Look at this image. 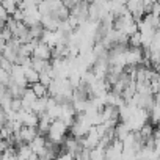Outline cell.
<instances>
[{
  "instance_id": "6da1fadb",
  "label": "cell",
  "mask_w": 160,
  "mask_h": 160,
  "mask_svg": "<svg viewBox=\"0 0 160 160\" xmlns=\"http://www.w3.org/2000/svg\"><path fill=\"white\" fill-rule=\"evenodd\" d=\"M33 57H38V58H42V60H52V47L46 42H39L33 52Z\"/></svg>"
},
{
  "instance_id": "7a4b0ae2",
  "label": "cell",
  "mask_w": 160,
  "mask_h": 160,
  "mask_svg": "<svg viewBox=\"0 0 160 160\" xmlns=\"http://www.w3.org/2000/svg\"><path fill=\"white\" fill-rule=\"evenodd\" d=\"M18 133H19V137H21L24 141L30 143L35 137L39 135V129H38V127H32V126H22V129H21Z\"/></svg>"
},
{
  "instance_id": "3957f363",
  "label": "cell",
  "mask_w": 160,
  "mask_h": 160,
  "mask_svg": "<svg viewBox=\"0 0 160 160\" xmlns=\"http://www.w3.org/2000/svg\"><path fill=\"white\" fill-rule=\"evenodd\" d=\"M41 24L47 30H58L60 28V24H61V19H58L53 14H44L42 19H41Z\"/></svg>"
},
{
  "instance_id": "277c9868",
  "label": "cell",
  "mask_w": 160,
  "mask_h": 160,
  "mask_svg": "<svg viewBox=\"0 0 160 160\" xmlns=\"http://www.w3.org/2000/svg\"><path fill=\"white\" fill-rule=\"evenodd\" d=\"M46 143H47V137H42V133H39L38 137H35L32 141H30V146L33 149V152L39 154L46 149Z\"/></svg>"
},
{
  "instance_id": "5b68a950",
  "label": "cell",
  "mask_w": 160,
  "mask_h": 160,
  "mask_svg": "<svg viewBox=\"0 0 160 160\" xmlns=\"http://www.w3.org/2000/svg\"><path fill=\"white\" fill-rule=\"evenodd\" d=\"M30 87H32V90L36 93L38 98H46V96H49V87L44 85L42 82H35V83H32Z\"/></svg>"
},
{
  "instance_id": "8992f818",
  "label": "cell",
  "mask_w": 160,
  "mask_h": 160,
  "mask_svg": "<svg viewBox=\"0 0 160 160\" xmlns=\"http://www.w3.org/2000/svg\"><path fill=\"white\" fill-rule=\"evenodd\" d=\"M25 77L28 80V83H35V82H39V72L33 68V66H27L25 68Z\"/></svg>"
},
{
  "instance_id": "52a82bcc",
  "label": "cell",
  "mask_w": 160,
  "mask_h": 160,
  "mask_svg": "<svg viewBox=\"0 0 160 160\" xmlns=\"http://www.w3.org/2000/svg\"><path fill=\"white\" fill-rule=\"evenodd\" d=\"M49 64H50V61H49V60H42V58H38V57H33V58H32V66H33L38 72L44 71Z\"/></svg>"
},
{
  "instance_id": "ba28073f",
  "label": "cell",
  "mask_w": 160,
  "mask_h": 160,
  "mask_svg": "<svg viewBox=\"0 0 160 160\" xmlns=\"http://www.w3.org/2000/svg\"><path fill=\"white\" fill-rule=\"evenodd\" d=\"M21 2H22V0H2V7H5L8 10V13L13 14L21 7Z\"/></svg>"
},
{
  "instance_id": "9c48e42d",
  "label": "cell",
  "mask_w": 160,
  "mask_h": 160,
  "mask_svg": "<svg viewBox=\"0 0 160 160\" xmlns=\"http://www.w3.org/2000/svg\"><path fill=\"white\" fill-rule=\"evenodd\" d=\"M44 25L39 22V24H36V25H32L30 27V35L33 36V39H41V36H42V33H44Z\"/></svg>"
},
{
  "instance_id": "30bf717a",
  "label": "cell",
  "mask_w": 160,
  "mask_h": 160,
  "mask_svg": "<svg viewBox=\"0 0 160 160\" xmlns=\"http://www.w3.org/2000/svg\"><path fill=\"white\" fill-rule=\"evenodd\" d=\"M140 132H141V137L144 138V140H148V138H151L152 137V133H154V126H152V122H146V124H143V127L140 129Z\"/></svg>"
},
{
  "instance_id": "8fae6325",
  "label": "cell",
  "mask_w": 160,
  "mask_h": 160,
  "mask_svg": "<svg viewBox=\"0 0 160 160\" xmlns=\"http://www.w3.org/2000/svg\"><path fill=\"white\" fill-rule=\"evenodd\" d=\"M129 44H130L132 47H141V46H143V38H141V33H140V30H138V32H135V33L130 36V41H129Z\"/></svg>"
},
{
  "instance_id": "7c38bea8",
  "label": "cell",
  "mask_w": 160,
  "mask_h": 160,
  "mask_svg": "<svg viewBox=\"0 0 160 160\" xmlns=\"http://www.w3.org/2000/svg\"><path fill=\"white\" fill-rule=\"evenodd\" d=\"M13 36H14V35H13L11 28H10L8 25H3V30H2V39H3V41H10Z\"/></svg>"
}]
</instances>
